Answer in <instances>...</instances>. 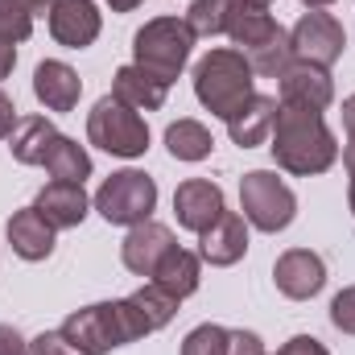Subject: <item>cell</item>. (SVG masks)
Listing matches in <instances>:
<instances>
[{
	"instance_id": "6da1fadb",
	"label": "cell",
	"mask_w": 355,
	"mask_h": 355,
	"mask_svg": "<svg viewBox=\"0 0 355 355\" xmlns=\"http://www.w3.org/2000/svg\"><path fill=\"white\" fill-rule=\"evenodd\" d=\"M268 149H272L277 170L293 178H318L339 162V141L331 124L322 120V112L297 107V103H277Z\"/></svg>"
},
{
	"instance_id": "7a4b0ae2",
	"label": "cell",
	"mask_w": 355,
	"mask_h": 355,
	"mask_svg": "<svg viewBox=\"0 0 355 355\" xmlns=\"http://www.w3.org/2000/svg\"><path fill=\"white\" fill-rule=\"evenodd\" d=\"M58 331L67 335V343L75 352H83V355H107V352H116V347H128V343L153 335L149 322L141 318V310L132 306V297L91 302L83 310L67 314Z\"/></svg>"
},
{
	"instance_id": "3957f363",
	"label": "cell",
	"mask_w": 355,
	"mask_h": 355,
	"mask_svg": "<svg viewBox=\"0 0 355 355\" xmlns=\"http://www.w3.org/2000/svg\"><path fill=\"white\" fill-rule=\"evenodd\" d=\"M194 99L215 116V120H227L236 107H244L252 95H257V75L248 67V58L236 50V46H215L207 50L198 62H194Z\"/></svg>"
},
{
	"instance_id": "277c9868",
	"label": "cell",
	"mask_w": 355,
	"mask_h": 355,
	"mask_svg": "<svg viewBox=\"0 0 355 355\" xmlns=\"http://www.w3.org/2000/svg\"><path fill=\"white\" fill-rule=\"evenodd\" d=\"M194 42L198 37L186 25V17H153L132 33V62L153 79H162L166 87H174L178 75L190 67Z\"/></svg>"
},
{
	"instance_id": "5b68a950",
	"label": "cell",
	"mask_w": 355,
	"mask_h": 355,
	"mask_svg": "<svg viewBox=\"0 0 355 355\" xmlns=\"http://www.w3.org/2000/svg\"><path fill=\"white\" fill-rule=\"evenodd\" d=\"M87 145L103 149L107 157H124L137 162L149 153V124L137 107L120 103L112 91L103 99H95V107L87 112Z\"/></svg>"
},
{
	"instance_id": "8992f818",
	"label": "cell",
	"mask_w": 355,
	"mask_h": 355,
	"mask_svg": "<svg viewBox=\"0 0 355 355\" xmlns=\"http://www.w3.org/2000/svg\"><path fill=\"white\" fill-rule=\"evenodd\" d=\"M91 211H99V219L112 227H137V223L153 219V211H157V182L132 166L116 170L99 182Z\"/></svg>"
},
{
	"instance_id": "52a82bcc",
	"label": "cell",
	"mask_w": 355,
	"mask_h": 355,
	"mask_svg": "<svg viewBox=\"0 0 355 355\" xmlns=\"http://www.w3.org/2000/svg\"><path fill=\"white\" fill-rule=\"evenodd\" d=\"M240 215L248 227L277 236L297 219V194L277 178V170H248L240 178Z\"/></svg>"
},
{
	"instance_id": "ba28073f",
	"label": "cell",
	"mask_w": 355,
	"mask_h": 355,
	"mask_svg": "<svg viewBox=\"0 0 355 355\" xmlns=\"http://www.w3.org/2000/svg\"><path fill=\"white\" fill-rule=\"evenodd\" d=\"M289 46L297 62H314V67H335L347 50V29L335 12L327 8H310L297 17V25L289 29Z\"/></svg>"
},
{
	"instance_id": "9c48e42d",
	"label": "cell",
	"mask_w": 355,
	"mask_h": 355,
	"mask_svg": "<svg viewBox=\"0 0 355 355\" xmlns=\"http://www.w3.org/2000/svg\"><path fill=\"white\" fill-rule=\"evenodd\" d=\"M272 285L289 302H310L327 289V261L314 248H285L272 261Z\"/></svg>"
},
{
	"instance_id": "30bf717a",
	"label": "cell",
	"mask_w": 355,
	"mask_h": 355,
	"mask_svg": "<svg viewBox=\"0 0 355 355\" xmlns=\"http://www.w3.org/2000/svg\"><path fill=\"white\" fill-rule=\"evenodd\" d=\"M223 211H227V202H223V186L219 182H211V178H186V182H178V190H174L178 227L202 236Z\"/></svg>"
},
{
	"instance_id": "8fae6325",
	"label": "cell",
	"mask_w": 355,
	"mask_h": 355,
	"mask_svg": "<svg viewBox=\"0 0 355 355\" xmlns=\"http://www.w3.org/2000/svg\"><path fill=\"white\" fill-rule=\"evenodd\" d=\"M277 103H297V107L327 112V107L335 103V79H331V71L293 58V62L277 75Z\"/></svg>"
},
{
	"instance_id": "7c38bea8",
	"label": "cell",
	"mask_w": 355,
	"mask_h": 355,
	"mask_svg": "<svg viewBox=\"0 0 355 355\" xmlns=\"http://www.w3.org/2000/svg\"><path fill=\"white\" fill-rule=\"evenodd\" d=\"M46 25H50V37L58 46L87 50V46H95V37L103 33V12H99L95 0H54Z\"/></svg>"
},
{
	"instance_id": "4fadbf2b",
	"label": "cell",
	"mask_w": 355,
	"mask_h": 355,
	"mask_svg": "<svg viewBox=\"0 0 355 355\" xmlns=\"http://www.w3.org/2000/svg\"><path fill=\"white\" fill-rule=\"evenodd\" d=\"M170 248H178L174 232L166 223H157V219H145V223L128 227V236L120 244V265L128 268L132 277H153Z\"/></svg>"
},
{
	"instance_id": "5bb4252c",
	"label": "cell",
	"mask_w": 355,
	"mask_h": 355,
	"mask_svg": "<svg viewBox=\"0 0 355 355\" xmlns=\"http://www.w3.org/2000/svg\"><path fill=\"white\" fill-rule=\"evenodd\" d=\"M248 219L240 211H223L202 236H198V257L211 268H232L248 257Z\"/></svg>"
},
{
	"instance_id": "9a60e30c",
	"label": "cell",
	"mask_w": 355,
	"mask_h": 355,
	"mask_svg": "<svg viewBox=\"0 0 355 355\" xmlns=\"http://www.w3.org/2000/svg\"><path fill=\"white\" fill-rule=\"evenodd\" d=\"M4 240H8V248H12L17 261H25V265H42V261L54 257L58 232L42 219L37 207H21V211L8 215V223H4Z\"/></svg>"
},
{
	"instance_id": "2e32d148",
	"label": "cell",
	"mask_w": 355,
	"mask_h": 355,
	"mask_svg": "<svg viewBox=\"0 0 355 355\" xmlns=\"http://www.w3.org/2000/svg\"><path fill=\"white\" fill-rule=\"evenodd\" d=\"M33 207L42 211V219L54 227V232H71V227H83V219L91 215V198L79 182H46L33 198Z\"/></svg>"
},
{
	"instance_id": "e0dca14e",
	"label": "cell",
	"mask_w": 355,
	"mask_h": 355,
	"mask_svg": "<svg viewBox=\"0 0 355 355\" xmlns=\"http://www.w3.org/2000/svg\"><path fill=\"white\" fill-rule=\"evenodd\" d=\"M33 95H37V103H42L46 112L67 116V112L79 107L83 79H79V71H75L71 62H62V58H46V62H37V71H33Z\"/></svg>"
},
{
	"instance_id": "ac0fdd59",
	"label": "cell",
	"mask_w": 355,
	"mask_h": 355,
	"mask_svg": "<svg viewBox=\"0 0 355 355\" xmlns=\"http://www.w3.org/2000/svg\"><path fill=\"white\" fill-rule=\"evenodd\" d=\"M272 120H277V99L257 91V95H252L244 107H236L223 124H227L232 145H240V149H257V145H268V137H272Z\"/></svg>"
},
{
	"instance_id": "d6986e66",
	"label": "cell",
	"mask_w": 355,
	"mask_h": 355,
	"mask_svg": "<svg viewBox=\"0 0 355 355\" xmlns=\"http://www.w3.org/2000/svg\"><path fill=\"white\" fill-rule=\"evenodd\" d=\"M58 137L62 132L54 128L50 116H21L12 137H8V153H12L17 166H46V157H50Z\"/></svg>"
},
{
	"instance_id": "ffe728a7",
	"label": "cell",
	"mask_w": 355,
	"mask_h": 355,
	"mask_svg": "<svg viewBox=\"0 0 355 355\" xmlns=\"http://www.w3.org/2000/svg\"><path fill=\"white\" fill-rule=\"evenodd\" d=\"M112 95H116L120 103L137 107V112H157V107H166L170 87H166L162 79H153L149 71H141L137 62H124V67H116V75H112Z\"/></svg>"
},
{
	"instance_id": "44dd1931",
	"label": "cell",
	"mask_w": 355,
	"mask_h": 355,
	"mask_svg": "<svg viewBox=\"0 0 355 355\" xmlns=\"http://www.w3.org/2000/svg\"><path fill=\"white\" fill-rule=\"evenodd\" d=\"M149 281L162 285L166 293H174L178 302H186V297L198 293V285H202V257L190 252V248H170L166 261L157 265V272H153Z\"/></svg>"
},
{
	"instance_id": "7402d4cb",
	"label": "cell",
	"mask_w": 355,
	"mask_h": 355,
	"mask_svg": "<svg viewBox=\"0 0 355 355\" xmlns=\"http://www.w3.org/2000/svg\"><path fill=\"white\" fill-rule=\"evenodd\" d=\"M166 149H170L174 162L198 166V162H207V157L215 153V137H211V128H207L202 120L182 116V120H174V124L166 128Z\"/></svg>"
},
{
	"instance_id": "603a6c76",
	"label": "cell",
	"mask_w": 355,
	"mask_h": 355,
	"mask_svg": "<svg viewBox=\"0 0 355 355\" xmlns=\"http://www.w3.org/2000/svg\"><path fill=\"white\" fill-rule=\"evenodd\" d=\"M277 29H285V25H281V21L268 12V8L236 4V12H232V25H227V37H232V46H236L240 54H248V50L265 46Z\"/></svg>"
},
{
	"instance_id": "cb8c5ba5",
	"label": "cell",
	"mask_w": 355,
	"mask_h": 355,
	"mask_svg": "<svg viewBox=\"0 0 355 355\" xmlns=\"http://www.w3.org/2000/svg\"><path fill=\"white\" fill-rule=\"evenodd\" d=\"M42 170L54 178V182H79V186H83V182L91 178V170H95V166H91L87 145H79L75 137H58Z\"/></svg>"
},
{
	"instance_id": "d4e9b609",
	"label": "cell",
	"mask_w": 355,
	"mask_h": 355,
	"mask_svg": "<svg viewBox=\"0 0 355 355\" xmlns=\"http://www.w3.org/2000/svg\"><path fill=\"white\" fill-rule=\"evenodd\" d=\"M128 297H132V306L141 310V318L149 322V331H153V335H157V331H166V327L174 322L178 306H182L174 293H166V289H162V285H153V281H145V285H141L137 293H128Z\"/></svg>"
},
{
	"instance_id": "484cf974",
	"label": "cell",
	"mask_w": 355,
	"mask_h": 355,
	"mask_svg": "<svg viewBox=\"0 0 355 355\" xmlns=\"http://www.w3.org/2000/svg\"><path fill=\"white\" fill-rule=\"evenodd\" d=\"M236 4L240 0H194L186 8V25L194 29V37H223L227 25H232Z\"/></svg>"
},
{
	"instance_id": "4316f807",
	"label": "cell",
	"mask_w": 355,
	"mask_h": 355,
	"mask_svg": "<svg viewBox=\"0 0 355 355\" xmlns=\"http://www.w3.org/2000/svg\"><path fill=\"white\" fill-rule=\"evenodd\" d=\"M248 58V67H252V75H265V79H277L289 62H293V46H289V29H277L272 37H268L265 46H257V50H248L244 54Z\"/></svg>"
},
{
	"instance_id": "83f0119b",
	"label": "cell",
	"mask_w": 355,
	"mask_h": 355,
	"mask_svg": "<svg viewBox=\"0 0 355 355\" xmlns=\"http://www.w3.org/2000/svg\"><path fill=\"white\" fill-rule=\"evenodd\" d=\"M182 355H227V327H219V322H198V327L182 339Z\"/></svg>"
},
{
	"instance_id": "f1b7e54d",
	"label": "cell",
	"mask_w": 355,
	"mask_h": 355,
	"mask_svg": "<svg viewBox=\"0 0 355 355\" xmlns=\"http://www.w3.org/2000/svg\"><path fill=\"white\" fill-rule=\"evenodd\" d=\"M33 33V17L17 4V0H0V37L8 42H29Z\"/></svg>"
},
{
	"instance_id": "f546056e",
	"label": "cell",
	"mask_w": 355,
	"mask_h": 355,
	"mask_svg": "<svg viewBox=\"0 0 355 355\" xmlns=\"http://www.w3.org/2000/svg\"><path fill=\"white\" fill-rule=\"evenodd\" d=\"M331 327L343 335H355V285H343L331 297Z\"/></svg>"
},
{
	"instance_id": "4dcf8cb0",
	"label": "cell",
	"mask_w": 355,
	"mask_h": 355,
	"mask_svg": "<svg viewBox=\"0 0 355 355\" xmlns=\"http://www.w3.org/2000/svg\"><path fill=\"white\" fill-rule=\"evenodd\" d=\"M29 355H83V352H75L62 331H42V335L29 339Z\"/></svg>"
},
{
	"instance_id": "1f68e13d",
	"label": "cell",
	"mask_w": 355,
	"mask_h": 355,
	"mask_svg": "<svg viewBox=\"0 0 355 355\" xmlns=\"http://www.w3.org/2000/svg\"><path fill=\"white\" fill-rule=\"evenodd\" d=\"M227 355H268L257 331H227Z\"/></svg>"
},
{
	"instance_id": "d6a6232c",
	"label": "cell",
	"mask_w": 355,
	"mask_h": 355,
	"mask_svg": "<svg viewBox=\"0 0 355 355\" xmlns=\"http://www.w3.org/2000/svg\"><path fill=\"white\" fill-rule=\"evenodd\" d=\"M277 355H331V347L322 343V339H314V335H293V339H285Z\"/></svg>"
},
{
	"instance_id": "836d02e7",
	"label": "cell",
	"mask_w": 355,
	"mask_h": 355,
	"mask_svg": "<svg viewBox=\"0 0 355 355\" xmlns=\"http://www.w3.org/2000/svg\"><path fill=\"white\" fill-rule=\"evenodd\" d=\"M0 355H29V339L12 322H0Z\"/></svg>"
},
{
	"instance_id": "e575fe53",
	"label": "cell",
	"mask_w": 355,
	"mask_h": 355,
	"mask_svg": "<svg viewBox=\"0 0 355 355\" xmlns=\"http://www.w3.org/2000/svg\"><path fill=\"white\" fill-rule=\"evenodd\" d=\"M17 120H21V116H17V103H12V95L0 87V141H8V137H12Z\"/></svg>"
},
{
	"instance_id": "d590c367",
	"label": "cell",
	"mask_w": 355,
	"mask_h": 355,
	"mask_svg": "<svg viewBox=\"0 0 355 355\" xmlns=\"http://www.w3.org/2000/svg\"><path fill=\"white\" fill-rule=\"evenodd\" d=\"M12 67H17V42H8V37H0V83L12 75Z\"/></svg>"
},
{
	"instance_id": "8d00e7d4",
	"label": "cell",
	"mask_w": 355,
	"mask_h": 355,
	"mask_svg": "<svg viewBox=\"0 0 355 355\" xmlns=\"http://www.w3.org/2000/svg\"><path fill=\"white\" fill-rule=\"evenodd\" d=\"M343 132H347V145H355V95L343 99Z\"/></svg>"
},
{
	"instance_id": "74e56055",
	"label": "cell",
	"mask_w": 355,
	"mask_h": 355,
	"mask_svg": "<svg viewBox=\"0 0 355 355\" xmlns=\"http://www.w3.org/2000/svg\"><path fill=\"white\" fill-rule=\"evenodd\" d=\"M17 4H21L33 21H37V17H50V8H54V0H17Z\"/></svg>"
},
{
	"instance_id": "f35d334b",
	"label": "cell",
	"mask_w": 355,
	"mask_h": 355,
	"mask_svg": "<svg viewBox=\"0 0 355 355\" xmlns=\"http://www.w3.org/2000/svg\"><path fill=\"white\" fill-rule=\"evenodd\" d=\"M103 4H107L112 12H137V8H141V0H103Z\"/></svg>"
},
{
	"instance_id": "ab89813d",
	"label": "cell",
	"mask_w": 355,
	"mask_h": 355,
	"mask_svg": "<svg viewBox=\"0 0 355 355\" xmlns=\"http://www.w3.org/2000/svg\"><path fill=\"white\" fill-rule=\"evenodd\" d=\"M343 170L355 178V145H343Z\"/></svg>"
},
{
	"instance_id": "60d3db41",
	"label": "cell",
	"mask_w": 355,
	"mask_h": 355,
	"mask_svg": "<svg viewBox=\"0 0 355 355\" xmlns=\"http://www.w3.org/2000/svg\"><path fill=\"white\" fill-rule=\"evenodd\" d=\"M347 211H352V219H355V178H352V186H347Z\"/></svg>"
},
{
	"instance_id": "b9f144b4",
	"label": "cell",
	"mask_w": 355,
	"mask_h": 355,
	"mask_svg": "<svg viewBox=\"0 0 355 355\" xmlns=\"http://www.w3.org/2000/svg\"><path fill=\"white\" fill-rule=\"evenodd\" d=\"M302 4H306V8H331L335 0H302Z\"/></svg>"
},
{
	"instance_id": "7bdbcfd3",
	"label": "cell",
	"mask_w": 355,
	"mask_h": 355,
	"mask_svg": "<svg viewBox=\"0 0 355 355\" xmlns=\"http://www.w3.org/2000/svg\"><path fill=\"white\" fill-rule=\"evenodd\" d=\"M240 4H252V8H272V0H240Z\"/></svg>"
}]
</instances>
